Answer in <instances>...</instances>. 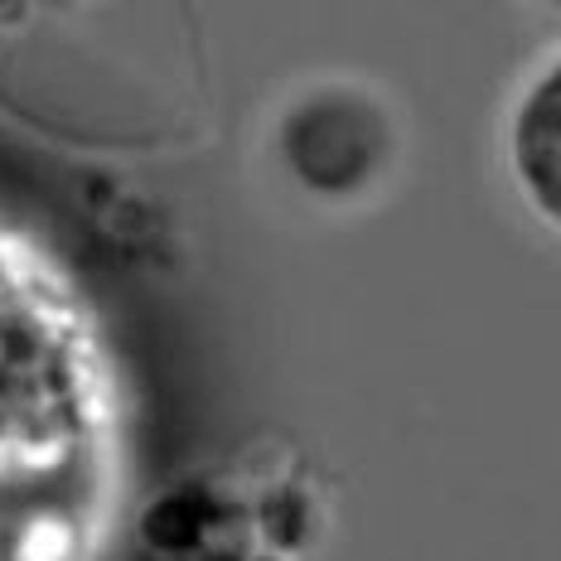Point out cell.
<instances>
[{
	"mask_svg": "<svg viewBox=\"0 0 561 561\" xmlns=\"http://www.w3.org/2000/svg\"><path fill=\"white\" fill-rule=\"evenodd\" d=\"M547 5H552V10H557V15H561V0H547Z\"/></svg>",
	"mask_w": 561,
	"mask_h": 561,
	"instance_id": "3957f363",
	"label": "cell"
},
{
	"mask_svg": "<svg viewBox=\"0 0 561 561\" xmlns=\"http://www.w3.org/2000/svg\"><path fill=\"white\" fill-rule=\"evenodd\" d=\"M122 479V388L98 314L0 218V561H98Z\"/></svg>",
	"mask_w": 561,
	"mask_h": 561,
	"instance_id": "6da1fadb",
	"label": "cell"
},
{
	"mask_svg": "<svg viewBox=\"0 0 561 561\" xmlns=\"http://www.w3.org/2000/svg\"><path fill=\"white\" fill-rule=\"evenodd\" d=\"M508 170L533 214L561 232V54L513 102Z\"/></svg>",
	"mask_w": 561,
	"mask_h": 561,
	"instance_id": "7a4b0ae2",
	"label": "cell"
}]
</instances>
